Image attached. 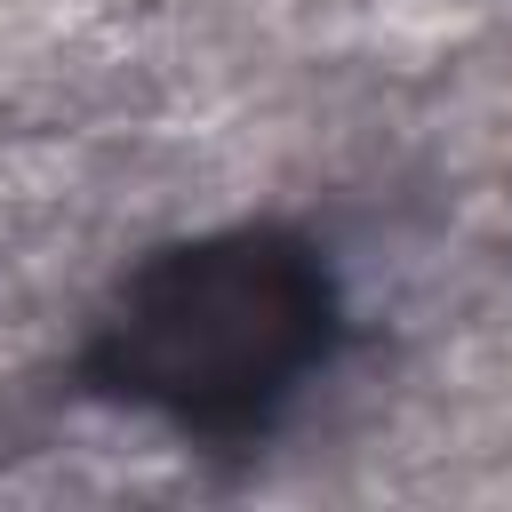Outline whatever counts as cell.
<instances>
[{
	"instance_id": "6da1fadb",
	"label": "cell",
	"mask_w": 512,
	"mask_h": 512,
	"mask_svg": "<svg viewBox=\"0 0 512 512\" xmlns=\"http://www.w3.org/2000/svg\"><path fill=\"white\" fill-rule=\"evenodd\" d=\"M328 344V288L280 240H200L160 256L120 320H112V376L120 392L176 408L184 424H240L264 416Z\"/></svg>"
}]
</instances>
